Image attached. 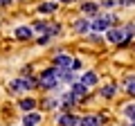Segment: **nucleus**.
Listing matches in <instances>:
<instances>
[{
	"instance_id": "obj_1",
	"label": "nucleus",
	"mask_w": 135,
	"mask_h": 126,
	"mask_svg": "<svg viewBox=\"0 0 135 126\" xmlns=\"http://www.w3.org/2000/svg\"><path fill=\"white\" fill-rule=\"evenodd\" d=\"M117 20V16L115 14H106V16H97L95 20L90 23V29L92 32H108L110 29V25Z\"/></svg>"
},
{
	"instance_id": "obj_2",
	"label": "nucleus",
	"mask_w": 135,
	"mask_h": 126,
	"mask_svg": "<svg viewBox=\"0 0 135 126\" xmlns=\"http://www.w3.org/2000/svg\"><path fill=\"white\" fill-rule=\"evenodd\" d=\"M72 61L74 59L70 56V54H56V56H54V68L56 70H70L72 68Z\"/></svg>"
},
{
	"instance_id": "obj_3",
	"label": "nucleus",
	"mask_w": 135,
	"mask_h": 126,
	"mask_svg": "<svg viewBox=\"0 0 135 126\" xmlns=\"http://www.w3.org/2000/svg\"><path fill=\"white\" fill-rule=\"evenodd\" d=\"M70 95L74 97V101H81V99L88 95V88L83 86L81 81H77V83H72V86H70Z\"/></svg>"
},
{
	"instance_id": "obj_4",
	"label": "nucleus",
	"mask_w": 135,
	"mask_h": 126,
	"mask_svg": "<svg viewBox=\"0 0 135 126\" xmlns=\"http://www.w3.org/2000/svg\"><path fill=\"white\" fill-rule=\"evenodd\" d=\"M32 36H34L32 27H16L14 29V38H18V41H29Z\"/></svg>"
},
{
	"instance_id": "obj_5",
	"label": "nucleus",
	"mask_w": 135,
	"mask_h": 126,
	"mask_svg": "<svg viewBox=\"0 0 135 126\" xmlns=\"http://www.w3.org/2000/svg\"><path fill=\"white\" fill-rule=\"evenodd\" d=\"M59 126H79V119L72 113H63V115L59 117Z\"/></svg>"
},
{
	"instance_id": "obj_6",
	"label": "nucleus",
	"mask_w": 135,
	"mask_h": 126,
	"mask_svg": "<svg viewBox=\"0 0 135 126\" xmlns=\"http://www.w3.org/2000/svg\"><path fill=\"white\" fill-rule=\"evenodd\" d=\"M104 124V119L101 117H95V115H86L79 119V126H101Z\"/></svg>"
},
{
	"instance_id": "obj_7",
	"label": "nucleus",
	"mask_w": 135,
	"mask_h": 126,
	"mask_svg": "<svg viewBox=\"0 0 135 126\" xmlns=\"http://www.w3.org/2000/svg\"><path fill=\"white\" fill-rule=\"evenodd\" d=\"M72 29L77 32V34H86V32H90V20H86V18H79V20H74Z\"/></svg>"
},
{
	"instance_id": "obj_8",
	"label": "nucleus",
	"mask_w": 135,
	"mask_h": 126,
	"mask_svg": "<svg viewBox=\"0 0 135 126\" xmlns=\"http://www.w3.org/2000/svg\"><path fill=\"white\" fill-rule=\"evenodd\" d=\"M38 122H41V115L36 110L27 113V115L23 117V126H38Z\"/></svg>"
},
{
	"instance_id": "obj_9",
	"label": "nucleus",
	"mask_w": 135,
	"mask_h": 126,
	"mask_svg": "<svg viewBox=\"0 0 135 126\" xmlns=\"http://www.w3.org/2000/svg\"><path fill=\"white\" fill-rule=\"evenodd\" d=\"M18 106L23 108L25 113H32L34 108H36V99H34V97H27V99H23V101H20Z\"/></svg>"
},
{
	"instance_id": "obj_10",
	"label": "nucleus",
	"mask_w": 135,
	"mask_h": 126,
	"mask_svg": "<svg viewBox=\"0 0 135 126\" xmlns=\"http://www.w3.org/2000/svg\"><path fill=\"white\" fill-rule=\"evenodd\" d=\"M81 83H83L86 88L95 86V83H97V74H95V72H83V77H81Z\"/></svg>"
},
{
	"instance_id": "obj_11",
	"label": "nucleus",
	"mask_w": 135,
	"mask_h": 126,
	"mask_svg": "<svg viewBox=\"0 0 135 126\" xmlns=\"http://www.w3.org/2000/svg\"><path fill=\"white\" fill-rule=\"evenodd\" d=\"M56 11V2H43L38 5V14H54Z\"/></svg>"
},
{
	"instance_id": "obj_12",
	"label": "nucleus",
	"mask_w": 135,
	"mask_h": 126,
	"mask_svg": "<svg viewBox=\"0 0 135 126\" xmlns=\"http://www.w3.org/2000/svg\"><path fill=\"white\" fill-rule=\"evenodd\" d=\"M59 32H61V25H56V23H52V25H47V32H45V36H56Z\"/></svg>"
},
{
	"instance_id": "obj_13",
	"label": "nucleus",
	"mask_w": 135,
	"mask_h": 126,
	"mask_svg": "<svg viewBox=\"0 0 135 126\" xmlns=\"http://www.w3.org/2000/svg\"><path fill=\"white\" fill-rule=\"evenodd\" d=\"M97 7H99V5H95V2H83V5H81V11H83V14H95Z\"/></svg>"
},
{
	"instance_id": "obj_14",
	"label": "nucleus",
	"mask_w": 135,
	"mask_h": 126,
	"mask_svg": "<svg viewBox=\"0 0 135 126\" xmlns=\"http://www.w3.org/2000/svg\"><path fill=\"white\" fill-rule=\"evenodd\" d=\"M117 92V86H106V88H101V97H113V95H115Z\"/></svg>"
},
{
	"instance_id": "obj_15",
	"label": "nucleus",
	"mask_w": 135,
	"mask_h": 126,
	"mask_svg": "<svg viewBox=\"0 0 135 126\" xmlns=\"http://www.w3.org/2000/svg\"><path fill=\"white\" fill-rule=\"evenodd\" d=\"M47 25H50V23L38 20V23H34V25H32V32H34V34H36V32H47Z\"/></svg>"
},
{
	"instance_id": "obj_16",
	"label": "nucleus",
	"mask_w": 135,
	"mask_h": 126,
	"mask_svg": "<svg viewBox=\"0 0 135 126\" xmlns=\"http://www.w3.org/2000/svg\"><path fill=\"white\" fill-rule=\"evenodd\" d=\"M124 115H126V117H131V119L135 122V104H131V106H126V108H124Z\"/></svg>"
},
{
	"instance_id": "obj_17",
	"label": "nucleus",
	"mask_w": 135,
	"mask_h": 126,
	"mask_svg": "<svg viewBox=\"0 0 135 126\" xmlns=\"http://www.w3.org/2000/svg\"><path fill=\"white\" fill-rule=\"evenodd\" d=\"M124 86H126V92L131 97H135V81H124Z\"/></svg>"
},
{
	"instance_id": "obj_18",
	"label": "nucleus",
	"mask_w": 135,
	"mask_h": 126,
	"mask_svg": "<svg viewBox=\"0 0 135 126\" xmlns=\"http://www.w3.org/2000/svg\"><path fill=\"white\" fill-rule=\"evenodd\" d=\"M56 104H59L56 99H50V97H47V99H45V101H43V106H45V108H47V110H50V108H54V106H56Z\"/></svg>"
},
{
	"instance_id": "obj_19",
	"label": "nucleus",
	"mask_w": 135,
	"mask_h": 126,
	"mask_svg": "<svg viewBox=\"0 0 135 126\" xmlns=\"http://www.w3.org/2000/svg\"><path fill=\"white\" fill-rule=\"evenodd\" d=\"M117 5H122V7H128V5H135V0H117Z\"/></svg>"
},
{
	"instance_id": "obj_20",
	"label": "nucleus",
	"mask_w": 135,
	"mask_h": 126,
	"mask_svg": "<svg viewBox=\"0 0 135 126\" xmlns=\"http://www.w3.org/2000/svg\"><path fill=\"white\" fill-rule=\"evenodd\" d=\"M101 5H104V7H113V5H117V2H115V0H104Z\"/></svg>"
},
{
	"instance_id": "obj_21",
	"label": "nucleus",
	"mask_w": 135,
	"mask_h": 126,
	"mask_svg": "<svg viewBox=\"0 0 135 126\" xmlns=\"http://www.w3.org/2000/svg\"><path fill=\"white\" fill-rule=\"evenodd\" d=\"M14 0H0V7H7V5H11Z\"/></svg>"
},
{
	"instance_id": "obj_22",
	"label": "nucleus",
	"mask_w": 135,
	"mask_h": 126,
	"mask_svg": "<svg viewBox=\"0 0 135 126\" xmlns=\"http://www.w3.org/2000/svg\"><path fill=\"white\" fill-rule=\"evenodd\" d=\"M59 2H74V0H59Z\"/></svg>"
},
{
	"instance_id": "obj_23",
	"label": "nucleus",
	"mask_w": 135,
	"mask_h": 126,
	"mask_svg": "<svg viewBox=\"0 0 135 126\" xmlns=\"http://www.w3.org/2000/svg\"><path fill=\"white\" fill-rule=\"evenodd\" d=\"M131 126H135V122H133V124H131Z\"/></svg>"
}]
</instances>
